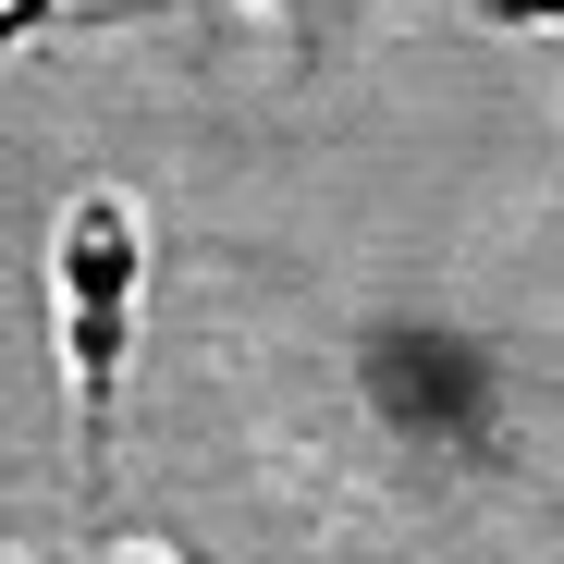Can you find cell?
<instances>
[{"label":"cell","instance_id":"1","mask_svg":"<svg viewBox=\"0 0 564 564\" xmlns=\"http://www.w3.org/2000/svg\"><path fill=\"white\" fill-rule=\"evenodd\" d=\"M135 282L148 234L123 184H86L62 221V356H74V430H86V479H111V417H123V356H135Z\"/></svg>","mask_w":564,"mask_h":564},{"label":"cell","instance_id":"5","mask_svg":"<svg viewBox=\"0 0 564 564\" xmlns=\"http://www.w3.org/2000/svg\"><path fill=\"white\" fill-rule=\"evenodd\" d=\"M0 564H13V552H0Z\"/></svg>","mask_w":564,"mask_h":564},{"label":"cell","instance_id":"3","mask_svg":"<svg viewBox=\"0 0 564 564\" xmlns=\"http://www.w3.org/2000/svg\"><path fill=\"white\" fill-rule=\"evenodd\" d=\"M491 13H564V0H491Z\"/></svg>","mask_w":564,"mask_h":564},{"label":"cell","instance_id":"4","mask_svg":"<svg viewBox=\"0 0 564 564\" xmlns=\"http://www.w3.org/2000/svg\"><path fill=\"white\" fill-rule=\"evenodd\" d=\"M111 564H160V552H111Z\"/></svg>","mask_w":564,"mask_h":564},{"label":"cell","instance_id":"2","mask_svg":"<svg viewBox=\"0 0 564 564\" xmlns=\"http://www.w3.org/2000/svg\"><path fill=\"white\" fill-rule=\"evenodd\" d=\"M37 13H50V0H0V37H25V25H37Z\"/></svg>","mask_w":564,"mask_h":564}]
</instances>
